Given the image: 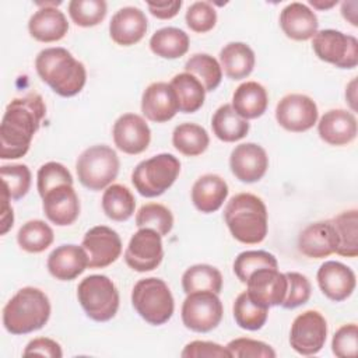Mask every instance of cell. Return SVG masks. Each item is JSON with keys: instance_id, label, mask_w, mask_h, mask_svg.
<instances>
[{"instance_id": "obj_18", "label": "cell", "mask_w": 358, "mask_h": 358, "mask_svg": "<svg viewBox=\"0 0 358 358\" xmlns=\"http://www.w3.org/2000/svg\"><path fill=\"white\" fill-rule=\"evenodd\" d=\"M42 6L35 11L28 21L29 35L39 42H57L63 39L69 31V22L66 15L56 8L60 1L38 3Z\"/></svg>"}, {"instance_id": "obj_7", "label": "cell", "mask_w": 358, "mask_h": 358, "mask_svg": "<svg viewBox=\"0 0 358 358\" xmlns=\"http://www.w3.org/2000/svg\"><path fill=\"white\" fill-rule=\"evenodd\" d=\"M119 157L113 148L96 144L84 150L76 162L80 183L90 190H102L112 185L119 173Z\"/></svg>"}, {"instance_id": "obj_17", "label": "cell", "mask_w": 358, "mask_h": 358, "mask_svg": "<svg viewBox=\"0 0 358 358\" xmlns=\"http://www.w3.org/2000/svg\"><path fill=\"white\" fill-rule=\"evenodd\" d=\"M229 168L238 180L245 183L257 182L268 168L267 152L255 143L239 144L231 152Z\"/></svg>"}, {"instance_id": "obj_49", "label": "cell", "mask_w": 358, "mask_h": 358, "mask_svg": "<svg viewBox=\"0 0 358 358\" xmlns=\"http://www.w3.org/2000/svg\"><path fill=\"white\" fill-rule=\"evenodd\" d=\"M183 358H231V352L227 347H222L213 341L194 340L185 345L180 352Z\"/></svg>"}, {"instance_id": "obj_21", "label": "cell", "mask_w": 358, "mask_h": 358, "mask_svg": "<svg viewBox=\"0 0 358 358\" xmlns=\"http://www.w3.org/2000/svg\"><path fill=\"white\" fill-rule=\"evenodd\" d=\"M148 28V21L138 7H123L117 10L109 22V35L120 46H131L140 42Z\"/></svg>"}, {"instance_id": "obj_42", "label": "cell", "mask_w": 358, "mask_h": 358, "mask_svg": "<svg viewBox=\"0 0 358 358\" xmlns=\"http://www.w3.org/2000/svg\"><path fill=\"white\" fill-rule=\"evenodd\" d=\"M263 267L277 268L278 262L274 255L266 250H245L235 257L234 273L241 282L246 284L249 275Z\"/></svg>"}, {"instance_id": "obj_34", "label": "cell", "mask_w": 358, "mask_h": 358, "mask_svg": "<svg viewBox=\"0 0 358 358\" xmlns=\"http://www.w3.org/2000/svg\"><path fill=\"white\" fill-rule=\"evenodd\" d=\"M134 196L123 185H110L102 194V210L112 221H127L134 214Z\"/></svg>"}, {"instance_id": "obj_24", "label": "cell", "mask_w": 358, "mask_h": 358, "mask_svg": "<svg viewBox=\"0 0 358 358\" xmlns=\"http://www.w3.org/2000/svg\"><path fill=\"white\" fill-rule=\"evenodd\" d=\"M317 133L330 145H347L357 137L355 115L345 109H330L320 117Z\"/></svg>"}, {"instance_id": "obj_47", "label": "cell", "mask_w": 358, "mask_h": 358, "mask_svg": "<svg viewBox=\"0 0 358 358\" xmlns=\"http://www.w3.org/2000/svg\"><path fill=\"white\" fill-rule=\"evenodd\" d=\"M227 348L235 358H275V351L268 344L248 337L231 340Z\"/></svg>"}, {"instance_id": "obj_45", "label": "cell", "mask_w": 358, "mask_h": 358, "mask_svg": "<svg viewBox=\"0 0 358 358\" xmlns=\"http://www.w3.org/2000/svg\"><path fill=\"white\" fill-rule=\"evenodd\" d=\"M287 277V294L281 303L285 309H295L303 303H306L310 298L312 285L306 275L296 273V271H288L285 273Z\"/></svg>"}, {"instance_id": "obj_36", "label": "cell", "mask_w": 358, "mask_h": 358, "mask_svg": "<svg viewBox=\"0 0 358 358\" xmlns=\"http://www.w3.org/2000/svg\"><path fill=\"white\" fill-rule=\"evenodd\" d=\"M182 287L186 295L196 291H213L220 294L222 289V274L214 266L194 264L183 273Z\"/></svg>"}, {"instance_id": "obj_22", "label": "cell", "mask_w": 358, "mask_h": 358, "mask_svg": "<svg viewBox=\"0 0 358 358\" xmlns=\"http://www.w3.org/2000/svg\"><path fill=\"white\" fill-rule=\"evenodd\" d=\"M179 110L176 95L168 83L157 81L150 84L141 96L143 115L155 123L171 120Z\"/></svg>"}, {"instance_id": "obj_10", "label": "cell", "mask_w": 358, "mask_h": 358, "mask_svg": "<svg viewBox=\"0 0 358 358\" xmlns=\"http://www.w3.org/2000/svg\"><path fill=\"white\" fill-rule=\"evenodd\" d=\"M316 56L340 69H354L358 64V41L336 29L317 31L312 39Z\"/></svg>"}, {"instance_id": "obj_25", "label": "cell", "mask_w": 358, "mask_h": 358, "mask_svg": "<svg viewBox=\"0 0 358 358\" xmlns=\"http://www.w3.org/2000/svg\"><path fill=\"white\" fill-rule=\"evenodd\" d=\"M46 266L56 280L71 281L88 267V255L83 246L60 245L48 256Z\"/></svg>"}, {"instance_id": "obj_1", "label": "cell", "mask_w": 358, "mask_h": 358, "mask_svg": "<svg viewBox=\"0 0 358 358\" xmlns=\"http://www.w3.org/2000/svg\"><path fill=\"white\" fill-rule=\"evenodd\" d=\"M46 115L43 98L36 92L14 98L6 108L0 124V158L24 157Z\"/></svg>"}, {"instance_id": "obj_39", "label": "cell", "mask_w": 358, "mask_h": 358, "mask_svg": "<svg viewBox=\"0 0 358 358\" xmlns=\"http://www.w3.org/2000/svg\"><path fill=\"white\" fill-rule=\"evenodd\" d=\"M232 312H234V319L241 329L255 331L262 329L266 324L268 308L256 303L248 295V292L243 291L236 296L232 306Z\"/></svg>"}, {"instance_id": "obj_12", "label": "cell", "mask_w": 358, "mask_h": 358, "mask_svg": "<svg viewBox=\"0 0 358 358\" xmlns=\"http://www.w3.org/2000/svg\"><path fill=\"white\" fill-rule=\"evenodd\" d=\"M164 259L162 236L151 228H138L124 250L126 264L138 273L157 268Z\"/></svg>"}, {"instance_id": "obj_48", "label": "cell", "mask_w": 358, "mask_h": 358, "mask_svg": "<svg viewBox=\"0 0 358 358\" xmlns=\"http://www.w3.org/2000/svg\"><path fill=\"white\" fill-rule=\"evenodd\" d=\"M358 348V327L355 323L341 326L333 336L331 350L338 358H354L357 357Z\"/></svg>"}, {"instance_id": "obj_9", "label": "cell", "mask_w": 358, "mask_h": 358, "mask_svg": "<svg viewBox=\"0 0 358 358\" xmlns=\"http://www.w3.org/2000/svg\"><path fill=\"white\" fill-rule=\"evenodd\" d=\"M222 315V302L213 291L190 292L182 303V322L196 333L214 330L221 323Z\"/></svg>"}, {"instance_id": "obj_40", "label": "cell", "mask_w": 358, "mask_h": 358, "mask_svg": "<svg viewBox=\"0 0 358 358\" xmlns=\"http://www.w3.org/2000/svg\"><path fill=\"white\" fill-rule=\"evenodd\" d=\"M136 225L138 228H151L161 236H165L173 227V215L171 210L164 204L148 203L141 206L137 211Z\"/></svg>"}, {"instance_id": "obj_44", "label": "cell", "mask_w": 358, "mask_h": 358, "mask_svg": "<svg viewBox=\"0 0 358 358\" xmlns=\"http://www.w3.org/2000/svg\"><path fill=\"white\" fill-rule=\"evenodd\" d=\"M60 185H73V176L63 164L50 161L38 169L36 187L41 197L45 196L50 189Z\"/></svg>"}, {"instance_id": "obj_46", "label": "cell", "mask_w": 358, "mask_h": 358, "mask_svg": "<svg viewBox=\"0 0 358 358\" xmlns=\"http://www.w3.org/2000/svg\"><path fill=\"white\" fill-rule=\"evenodd\" d=\"M187 27L197 34L211 31L217 22V11L210 1H194L185 15Z\"/></svg>"}, {"instance_id": "obj_53", "label": "cell", "mask_w": 358, "mask_h": 358, "mask_svg": "<svg viewBox=\"0 0 358 358\" xmlns=\"http://www.w3.org/2000/svg\"><path fill=\"white\" fill-rule=\"evenodd\" d=\"M357 1H344L341 4V14L343 17L351 22V25L357 27Z\"/></svg>"}, {"instance_id": "obj_52", "label": "cell", "mask_w": 358, "mask_h": 358, "mask_svg": "<svg viewBox=\"0 0 358 358\" xmlns=\"http://www.w3.org/2000/svg\"><path fill=\"white\" fill-rule=\"evenodd\" d=\"M10 194L3 187L1 190V229H0V234L4 235L7 234V231L13 227V222H14V213H13V207L10 206Z\"/></svg>"}, {"instance_id": "obj_23", "label": "cell", "mask_w": 358, "mask_h": 358, "mask_svg": "<svg viewBox=\"0 0 358 358\" xmlns=\"http://www.w3.org/2000/svg\"><path fill=\"white\" fill-rule=\"evenodd\" d=\"M337 234L331 220L308 225L298 236V249L312 259H323L336 253Z\"/></svg>"}, {"instance_id": "obj_8", "label": "cell", "mask_w": 358, "mask_h": 358, "mask_svg": "<svg viewBox=\"0 0 358 358\" xmlns=\"http://www.w3.org/2000/svg\"><path fill=\"white\" fill-rule=\"evenodd\" d=\"M77 298L85 315L95 322L110 320L119 309V291L113 281L102 274H92L81 280Z\"/></svg>"}, {"instance_id": "obj_19", "label": "cell", "mask_w": 358, "mask_h": 358, "mask_svg": "<svg viewBox=\"0 0 358 358\" xmlns=\"http://www.w3.org/2000/svg\"><path fill=\"white\" fill-rule=\"evenodd\" d=\"M42 208L48 220L59 227L71 225L80 215V200L73 185H60L42 196Z\"/></svg>"}, {"instance_id": "obj_29", "label": "cell", "mask_w": 358, "mask_h": 358, "mask_svg": "<svg viewBox=\"0 0 358 358\" xmlns=\"http://www.w3.org/2000/svg\"><path fill=\"white\" fill-rule=\"evenodd\" d=\"M255 52L243 42H229L220 52V66L231 80L246 78L255 67Z\"/></svg>"}, {"instance_id": "obj_35", "label": "cell", "mask_w": 358, "mask_h": 358, "mask_svg": "<svg viewBox=\"0 0 358 358\" xmlns=\"http://www.w3.org/2000/svg\"><path fill=\"white\" fill-rule=\"evenodd\" d=\"M172 144L180 154L197 157L207 150L210 137L207 130L200 124L182 123L176 126L172 133Z\"/></svg>"}, {"instance_id": "obj_11", "label": "cell", "mask_w": 358, "mask_h": 358, "mask_svg": "<svg viewBox=\"0 0 358 358\" xmlns=\"http://www.w3.org/2000/svg\"><path fill=\"white\" fill-rule=\"evenodd\" d=\"M327 337V322L317 310H305L298 315L291 326L289 344L301 355L317 354Z\"/></svg>"}, {"instance_id": "obj_50", "label": "cell", "mask_w": 358, "mask_h": 358, "mask_svg": "<svg viewBox=\"0 0 358 358\" xmlns=\"http://www.w3.org/2000/svg\"><path fill=\"white\" fill-rule=\"evenodd\" d=\"M22 354L25 357H28V355H42V357H50V358L63 357L60 344L48 337H38V338L31 340L27 344Z\"/></svg>"}, {"instance_id": "obj_32", "label": "cell", "mask_w": 358, "mask_h": 358, "mask_svg": "<svg viewBox=\"0 0 358 358\" xmlns=\"http://www.w3.org/2000/svg\"><path fill=\"white\" fill-rule=\"evenodd\" d=\"M189 36L175 27H165L155 31L150 39V49L162 59H178L189 50Z\"/></svg>"}, {"instance_id": "obj_33", "label": "cell", "mask_w": 358, "mask_h": 358, "mask_svg": "<svg viewBox=\"0 0 358 358\" xmlns=\"http://www.w3.org/2000/svg\"><path fill=\"white\" fill-rule=\"evenodd\" d=\"M337 234L336 253L344 257H357L358 255V211L347 210L331 218Z\"/></svg>"}, {"instance_id": "obj_31", "label": "cell", "mask_w": 358, "mask_h": 358, "mask_svg": "<svg viewBox=\"0 0 358 358\" xmlns=\"http://www.w3.org/2000/svg\"><path fill=\"white\" fill-rule=\"evenodd\" d=\"M169 85L176 95L180 112L193 113L203 106L206 99V90L194 76L186 71L179 73L171 80Z\"/></svg>"}, {"instance_id": "obj_2", "label": "cell", "mask_w": 358, "mask_h": 358, "mask_svg": "<svg viewBox=\"0 0 358 358\" xmlns=\"http://www.w3.org/2000/svg\"><path fill=\"white\" fill-rule=\"evenodd\" d=\"M35 69L43 83L57 95L74 96L87 83L85 66L64 48H46L35 59Z\"/></svg>"}, {"instance_id": "obj_14", "label": "cell", "mask_w": 358, "mask_h": 358, "mask_svg": "<svg viewBox=\"0 0 358 358\" xmlns=\"http://www.w3.org/2000/svg\"><path fill=\"white\" fill-rule=\"evenodd\" d=\"M81 246L88 255L90 268H103L115 263L122 253V239L119 234L106 227L96 225L88 229Z\"/></svg>"}, {"instance_id": "obj_26", "label": "cell", "mask_w": 358, "mask_h": 358, "mask_svg": "<svg viewBox=\"0 0 358 358\" xmlns=\"http://www.w3.org/2000/svg\"><path fill=\"white\" fill-rule=\"evenodd\" d=\"M282 32L294 41H308L315 36L319 28L316 14L303 3H289L280 14Z\"/></svg>"}, {"instance_id": "obj_55", "label": "cell", "mask_w": 358, "mask_h": 358, "mask_svg": "<svg viewBox=\"0 0 358 358\" xmlns=\"http://www.w3.org/2000/svg\"><path fill=\"white\" fill-rule=\"evenodd\" d=\"M309 4L316 8V10H329L331 7H334L337 4V0H333V1H329V3H323V1H317V0H310Z\"/></svg>"}, {"instance_id": "obj_41", "label": "cell", "mask_w": 358, "mask_h": 358, "mask_svg": "<svg viewBox=\"0 0 358 358\" xmlns=\"http://www.w3.org/2000/svg\"><path fill=\"white\" fill-rule=\"evenodd\" d=\"M108 13L103 0H71L69 3V15L78 27H95L103 21Z\"/></svg>"}, {"instance_id": "obj_54", "label": "cell", "mask_w": 358, "mask_h": 358, "mask_svg": "<svg viewBox=\"0 0 358 358\" xmlns=\"http://www.w3.org/2000/svg\"><path fill=\"white\" fill-rule=\"evenodd\" d=\"M355 84H357V80L354 78V80L350 83V85L347 87V91H345V98H347V101L350 102L352 110L357 109V106H355V101H357V99H355Z\"/></svg>"}, {"instance_id": "obj_4", "label": "cell", "mask_w": 358, "mask_h": 358, "mask_svg": "<svg viewBox=\"0 0 358 358\" xmlns=\"http://www.w3.org/2000/svg\"><path fill=\"white\" fill-rule=\"evenodd\" d=\"M50 317L48 295L35 287H24L3 308V324L11 334H28L42 329Z\"/></svg>"}, {"instance_id": "obj_6", "label": "cell", "mask_w": 358, "mask_h": 358, "mask_svg": "<svg viewBox=\"0 0 358 358\" xmlns=\"http://www.w3.org/2000/svg\"><path fill=\"white\" fill-rule=\"evenodd\" d=\"M180 172L179 159L168 152L141 161L131 172L134 189L144 197H157L165 193Z\"/></svg>"}, {"instance_id": "obj_16", "label": "cell", "mask_w": 358, "mask_h": 358, "mask_svg": "<svg viewBox=\"0 0 358 358\" xmlns=\"http://www.w3.org/2000/svg\"><path fill=\"white\" fill-rule=\"evenodd\" d=\"M115 145L129 155L145 151L151 141V130L145 120L136 113H124L113 124Z\"/></svg>"}, {"instance_id": "obj_15", "label": "cell", "mask_w": 358, "mask_h": 358, "mask_svg": "<svg viewBox=\"0 0 358 358\" xmlns=\"http://www.w3.org/2000/svg\"><path fill=\"white\" fill-rule=\"evenodd\" d=\"M246 285L248 295L256 303L271 308L282 303L288 282L285 273H280L277 268L263 267L249 275Z\"/></svg>"}, {"instance_id": "obj_38", "label": "cell", "mask_w": 358, "mask_h": 358, "mask_svg": "<svg viewBox=\"0 0 358 358\" xmlns=\"http://www.w3.org/2000/svg\"><path fill=\"white\" fill-rule=\"evenodd\" d=\"M185 71L194 76L204 87L206 92L214 91L222 80V69L217 59L207 53H196L185 63Z\"/></svg>"}, {"instance_id": "obj_20", "label": "cell", "mask_w": 358, "mask_h": 358, "mask_svg": "<svg viewBox=\"0 0 358 358\" xmlns=\"http://www.w3.org/2000/svg\"><path fill=\"white\" fill-rule=\"evenodd\" d=\"M317 284L322 292L334 302L347 299L355 289V273L345 264L334 260L324 262L317 270Z\"/></svg>"}, {"instance_id": "obj_3", "label": "cell", "mask_w": 358, "mask_h": 358, "mask_svg": "<svg viewBox=\"0 0 358 358\" xmlns=\"http://www.w3.org/2000/svg\"><path fill=\"white\" fill-rule=\"evenodd\" d=\"M225 224L232 236L246 245H256L267 235V208L264 201L252 193H238L227 203Z\"/></svg>"}, {"instance_id": "obj_51", "label": "cell", "mask_w": 358, "mask_h": 358, "mask_svg": "<svg viewBox=\"0 0 358 358\" xmlns=\"http://www.w3.org/2000/svg\"><path fill=\"white\" fill-rule=\"evenodd\" d=\"M147 7L154 17L159 20H169L179 13L182 1H147Z\"/></svg>"}, {"instance_id": "obj_27", "label": "cell", "mask_w": 358, "mask_h": 358, "mask_svg": "<svg viewBox=\"0 0 358 358\" xmlns=\"http://www.w3.org/2000/svg\"><path fill=\"white\" fill-rule=\"evenodd\" d=\"M228 192V185L221 176L206 173L194 182L192 187V201L199 211L210 214L220 210Z\"/></svg>"}, {"instance_id": "obj_30", "label": "cell", "mask_w": 358, "mask_h": 358, "mask_svg": "<svg viewBox=\"0 0 358 358\" xmlns=\"http://www.w3.org/2000/svg\"><path fill=\"white\" fill-rule=\"evenodd\" d=\"M211 127L214 136L221 141L235 143L248 134L250 124L234 110L232 105L225 103L214 112Z\"/></svg>"}, {"instance_id": "obj_5", "label": "cell", "mask_w": 358, "mask_h": 358, "mask_svg": "<svg viewBox=\"0 0 358 358\" xmlns=\"http://www.w3.org/2000/svg\"><path fill=\"white\" fill-rule=\"evenodd\" d=\"M136 312L150 324L166 323L175 310V301L168 284L157 277L138 280L131 291Z\"/></svg>"}, {"instance_id": "obj_43", "label": "cell", "mask_w": 358, "mask_h": 358, "mask_svg": "<svg viewBox=\"0 0 358 358\" xmlns=\"http://www.w3.org/2000/svg\"><path fill=\"white\" fill-rule=\"evenodd\" d=\"M3 187L13 200L22 199L31 187V171L24 164L3 165L0 168Z\"/></svg>"}, {"instance_id": "obj_28", "label": "cell", "mask_w": 358, "mask_h": 358, "mask_svg": "<svg viewBox=\"0 0 358 358\" xmlns=\"http://www.w3.org/2000/svg\"><path fill=\"white\" fill-rule=\"evenodd\" d=\"M268 105L266 88L256 81L242 83L232 95V108L243 119L260 117Z\"/></svg>"}, {"instance_id": "obj_37", "label": "cell", "mask_w": 358, "mask_h": 358, "mask_svg": "<svg viewBox=\"0 0 358 358\" xmlns=\"http://www.w3.org/2000/svg\"><path fill=\"white\" fill-rule=\"evenodd\" d=\"M53 239V229L42 220L27 221L17 234L20 248L28 253H41L46 250L52 245Z\"/></svg>"}, {"instance_id": "obj_13", "label": "cell", "mask_w": 358, "mask_h": 358, "mask_svg": "<svg viewBox=\"0 0 358 358\" xmlns=\"http://www.w3.org/2000/svg\"><path fill=\"white\" fill-rule=\"evenodd\" d=\"M317 105L303 94H288L275 106V119L281 127L292 133H302L317 122Z\"/></svg>"}]
</instances>
